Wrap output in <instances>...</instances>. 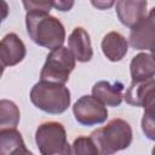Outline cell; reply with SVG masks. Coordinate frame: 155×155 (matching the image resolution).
I'll return each instance as SVG.
<instances>
[{
	"label": "cell",
	"mask_w": 155,
	"mask_h": 155,
	"mask_svg": "<svg viewBox=\"0 0 155 155\" xmlns=\"http://www.w3.org/2000/svg\"><path fill=\"white\" fill-rule=\"evenodd\" d=\"M25 27L29 38L36 45L52 50L63 46L65 29L62 22L46 12L30 11L25 15Z\"/></svg>",
	"instance_id": "obj_1"
},
{
	"label": "cell",
	"mask_w": 155,
	"mask_h": 155,
	"mask_svg": "<svg viewBox=\"0 0 155 155\" xmlns=\"http://www.w3.org/2000/svg\"><path fill=\"white\" fill-rule=\"evenodd\" d=\"M90 137L97 147L98 155H113L131 145L132 128L127 121L113 119L105 126L93 131Z\"/></svg>",
	"instance_id": "obj_2"
},
{
	"label": "cell",
	"mask_w": 155,
	"mask_h": 155,
	"mask_svg": "<svg viewBox=\"0 0 155 155\" xmlns=\"http://www.w3.org/2000/svg\"><path fill=\"white\" fill-rule=\"evenodd\" d=\"M70 91L62 84L39 81L30 91L31 103L40 110L58 115L64 113L70 105Z\"/></svg>",
	"instance_id": "obj_3"
},
{
	"label": "cell",
	"mask_w": 155,
	"mask_h": 155,
	"mask_svg": "<svg viewBox=\"0 0 155 155\" xmlns=\"http://www.w3.org/2000/svg\"><path fill=\"white\" fill-rule=\"evenodd\" d=\"M35 143L41 155H70V144L64 126L57 121H47L38 126Z\"/></svg>",
	"instance_id": "obj_4"
},
{
	"label": "cell",
	"mask_w": 155,
	"mask_h": 155,
	"mask_svg": "<svg viewBox=\"0 0 155 155\" xmlns=\"http://www.w3.org/2000/svg\"><path fill=\"white\" fill-rule=\"evenodd\" d=\"M75 58L68 47L52 50L40 71V80L64 85L69 80L70 73L75 68Z\"/></svg>",
	"instance_id": "obj_5"
},
{
	"label": "cell",
	"mask_w": 155,
	"mask_h": 155,
	"mask_svg": "<svg viewBox=\"0 0 155 155\" xmlns=\"http://www.w3.org/2000/svg\"><path fill=\"white\" fill-rule=\"evenodd\" d=\"M75 120L82 126L103 124L108 119V110L103 103L93 96H82L73 105Z\"/></svg>",
	"instance_id": "obj_6"
},
{
	"label": "cell",
	"mask_w": 155,
	"mask_h": 155,
	"mask_svg": "<svg viewBox=\"0 0 155 155\" xmlns=\"http://www.w3.org/2000/svg\"><path fill=\"white\" fill-rule=\"evenodd\" d=\"M25 53V45L17 34L10 33L2 38L0 42V59L2 68L18 64L24 59Z\"/></svg>",
	"instance_id": "obj_7"
},
{
	"label": "cell",
	"mask_w": 155,
	"mask_h": 155,
	"mask_svg": "<svg viewBox=\"0 0 155 155\" xmlns=\"http://www.w3.org/2000/svg\"><path fill=\"white\" fill-rule=\"evenodd\" d=\"M147 6V1L120 0L115 4V11L119 21L125 27L133 28L145 18Z\"/></svg>",
	"instance_id": "obj_8"
},
{
	"label": "cell",
	"mask_w": 155,
	"mask_h": 155,
	"mask_svg": "<svg viewBox=\"0 0 155 155\" xmlns=\"http://www.w3.org/2000/svg\"><path fill=\"white\" fill-rule=\"evenodd\" d=\"M68 46L78 62H90L93 56L91 39L82 27H76L68 38Z\"/></svg>",
	"instance_id": "obj_9"
},
{
	"label": "cell",
	"mask_w": 155,
	"mask_h": 155,
	"mask_svg": "<svg viewBox=\"0 0 155 155\" xmlns=\"http://www.w3.org/2000/svg\"><path fill=\"white\" fill-rule=\"evenodd\" d=\"M124 85L122 82L110 84L108 81H98L92 87V96L101 103L108 107H119L124 99L122 96Z\"/></svg>",
	"instance_id": "obj_10"
},
{
	"label": "cell",
	"mask_w": 155,
	"mask_h": 155,
	"mask_svg": "<svg viewBox=\"0 0 155 155\" xmlns=\"http://www.w3.org/2000/svg\"><path fill=\"white\" fill-rule=\"evenodd\" d=\"M101 47L103 54L110 62H119L126 56L128 42L122 34L117 31H110L103 38Z\"/></svg>",
	"instance_id": "obj_11"
},
{
	"label": "cell",
	"mask_w": 155,
	"mask_h": 155,
	"mask_svg": "<svg viewBox=\"0 0 155 155\" xmlns=\"http://www.w3.org/2000/svg\"><path fill=\"white\" fill-rule=\"evenodd\" d=\"M130 73L132 82H143L154 79L155 76V59L151 54L138 53L130 63Z\"/></svg>",
	"instance_id": "obj_12"
},
{
	"label": "cell",
	"mask_w": 155,
	"mask_h": 155,
	"mask_svg": "<svg viewBox=\"0 0 155 155\" xmlns=\"http://www.w3.org/2000/svg\"><path fill=\"white\" fill-rule=\"evenodd\" d=\"M130 45L136 50H150L155 44V29L147 17L136 27L131 28L128 36Z\"/></svg>",
	"instance_id": "obj_13"
},
{
	"label": "cell",
	"mask_w": 155,
	"mask_h": 155,
	"mask_svg": "<svg viewBox=\"0 0 155 155\" xmlns=\"http://www.w3.org/2000/svg\"><path fill=\"white\" fill-rule=\"evenodd\" d=\"M142 108H144L140 122L142 131L148 139L155 140V85L144 96Z\"/></svg>",
	"instance_id": "obj_14"
},
{
	"label": "cell",
	"mask_w": 155,
	"mask_h": 155,
	"mask_svg": "<svg viewBox=\"0 0 155 155\" xmlns=\"http://www.w3.org/2000/svg\"><path fill=\"white\" fill-rule=\"evenodd\" d=\"M19 109L12 102L7 99L0 101V126L1 130L16 128L19 122Z\"/></svg>",
	"instance_id": "obj_15"
},
{
	"label": "cell",
	"mask_w": 155,
	"mask_h": 155,
	"mask_svg": "<svg viewBox=\"0 0 155 155\" xmlns=\"http://www.w3.org/2000/svg\"><path fill=\"white\" fill-rule=\"evenodd\" d=\"M154 85H155V79L143 81V82H132L124 96L126 103L133 107H142L144 96L147 94L149 88L153 87Z\"/></svg>",
	"instance_id": "obj_16"
},
{
	"label": "cell",
	"mask_w": 155,
	"mask_h": 155,
	"mask_svg": "<svg viewBox=\"0 0 155 155\" xmlns=\"http://www.w3.org/2000/svg\"><path fill=\"white\" fill-rule=\"evenodd\" d=\"M70 155H98V150L91 137L80 136L70 145Z\"/></svg>",
	"instance_id": "obj_17"
},
{
	"label": "cell",
	"mask_w": 155,
	"mask_h": 155,
	"mask_svg": "<svg viewBox=\"0 0 155 155\" xmlns=\"http://www.w3.org/2000/svg\"><path fill=\"white\" fill-rule=\"evenodd\" d=\"M23 6L25 7L27 12L38 11V12L50 13V10L53 7V2L52 1H23Z\"/></svg>",
	"instance_id": "obj_18"
},
{
	"label": "cell",
	"mask_w": 155,
	"mask_h": 155,
	"mask_svg": "<svg viewBox=\"0 0 155 155\" xmlns=\"http://www.w3.org/2000/svg\"><path fill=\"white\" fill-rule=\"evenodd\" d=\"M73 6H74V1H54L53 2V7L62 12L69 11Z\"/></svg>",
	"instance_id": "obj_19"
},
{
	"label": "cell",
	"mask_w": 155,
	"mask_h": 155,
	"mask_svg": "<svg viewBox=\"0 0 155 155\" xmlns=\"http://www.w3.org/2000/svg\"><path fill=\"white\" fill-rule=\"evenodd\" d=\"M5 155H34L31 151H29L27 148H25V144H22V145H19L18 148H16V149H13L12 151H10V153H7V154H5Z\"/></svg>",
	"instance_id": "obj_20"
},
{
	"label": "cell",
	"mask_w": 155,
	"mask_h": 155,
	"mask_svg": "<svg viewBox=\"0 0 155 155\" xmlns=\"http://www.w3.org/2000/svg\"><path fill=\"white\" fill-rule=\"evenodd\" d=\"M92 5L93 6H96L97 8H99V10H105V8H108V7H110V6H113L114 5V2L113 1H108V2H105V1H92Z\"/></svg>",
	"instance_id": "obj_21"
},
{
	"label": "cell",
	"mask_w": 155,
	"mask_h": 155,
	"mask_svg": "<svg viewBox=\"0 0 155 155\" xmlns=\"http://www.w3.org/2000/svg\"><path fill=\"white\" fill-rule=\"evenodd\" d=\"M147 19L149 21V23L151 24V27L155 29V6L149 11V15H148Z\"/></svg>",
	"instance_id": "obj_22"
},
{
	"label": "cell",
	"mask_w": 155,
	"mask_h": 155,
	"mask_svg": "<svg viewBox=\"0 0 155 155\" xmlns=\"http://www.w3.org/2000/svg\"><path fill=\"white\" fill-rule=\"evenodd\" d=\"M150 52H151V56H153V58L155 59V44L153 45V47L150 48Z\"/></svg>",
	"instance_id": "obj_23"
},
{
	"label": "cell",
	"mask_w": 155,
	"mask_h": 155,
	"mask_svg": "<svg viewBox=\"0 0 155 155\" xmlns=\"http://www.w3.org/2000/svg\"><path fill=\"white\" fill-rule=\"evenodd\" d=\"M151 155H155V145L153 147V150H151Z\"/></svg>",
	"instance_id": "obj_24"
}]
</instances>
